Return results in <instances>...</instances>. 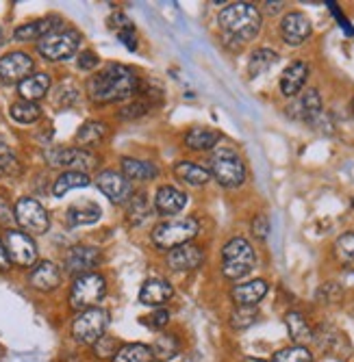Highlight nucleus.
Instances as JSON below:
<instances>
[{"label":"nucleus","mask_w":354,"mask_h":362,"mask_svg":"<svg viewBox=\"0 0 354 362\" xmlns=\"http://www.w3.org/2000/svg\"><path fill=\"white\" fill-rule=\"evenodd\" d=\"M139 91V81L131 68H126L122 63H111L98 74H93L87 81V95L91 103L98 105H111L122 103L133 98Z\"/></svg>","instance_id":"f257e3e1"},{"label":"nucleus","mask_w":354,"mask_h":362,"mask_svg":"<svg viewBox=\"0 0 354 362\" xmlns=\"http://www.w3.org/2000/svg\"><path fill=\"white\" fill-rule=\"evenodd\" d=\"M219 28L224 30V37L235 40L237 44H246L259 35L263 26L261 11L252 3H233L227 9L219 11Z\"/></svg>","instance_id":"f03ea898"},{"label":"nucleus","mask_w":354,"mask_h":362,"mask_svg":"<svg viewBox=\"0 0 354 362\" xmlns=\"http://www.w3.org/2000/svg\"><path fill=\"white\" fill-rule=\"evenodd\" d=\"M256 265V254L248 239L235 237L222 247V274L227 280H241Z\"/></svg>","instance_id":"7ed1b4c3"},{"label":"nucleus","mask_w":354,"mask_h":362,"mask_svg":"<svg viewBox=\"0 0 354 362\" xmlns=\"http://www.w3.org/2000/svg\"><path fill=\"white\" fill-rule=\"evenodd\" d=\"M209 174L227 189H237L246 182V165L241 156L231 148H219L211 154Z\"/></svg>","instance_id":"20e7f679"},{"label":"nucleus","mask_w":354,"mask_h":362,"mask_svg":"<svg viewBox=\"0 0 354 362\" xmlns=\"http://www.w3.org/2000/svg\"><path fill=\"white\" fill-rule=\"evenodd\" d=\"M200 233V223L194 217H185V219H170L159 223L152 230V243L159 250H174L178 245L191 243Z\"/></svg>","instance_id":"39448f33"},{"label":"nucleus","mask_w":354,"mask_h":362,"mask_svg":"<svg viewBox=\"0 0 354 362\" xmlns=\"http://www.w3.org/2000/svg\"><path fill=\"white\" fill-rule=\"evenodd\" d=\"M107 293V282L101 274H85L79 276L70 288V306L74 310H87V308H96L101 304V300Z\"/></svg>","instance_id":"423d86ee"},{"label":"nucleus","mask_w":354,"mask_h":362,"mask_svg":"<svg viewBox=\"0 0 354 362\" xmlns=\"http://www.w3.org/2000/svg\"><path fill=\"white\" fill-rule=\"evenodd\" d=\"M107 325H109V317L103 308L98 306L87 308L81 310L72 321V337L81 345H93L105 337Z\"/></svg>","instance_id":"0eeeda50"},{"label":"nucleus","mask_w":354,"mask_h":362,"mask_svg":"<svg viewBox=\"0 0 354 362\" xmlns=\"http://www.w3.org/2000/svg\"><path fill=\"white\" fill-rule=\"evenodd\" d=\"M81 33L74 28H63V30H55L48 37H44L38 44V50L44 59L48 61H68L79 52L81 46Z\"/></svg>","instance_id":"6e6552de"},{"label":"nucleus","mask_w":354,"mask_h":362,"mask_svg":"<svg viewBox=\"0 0 354 362\" xmlns=\"http://www.w3.org/2000/svg\"><path fill=\"white\" fill-rule=\"evenodd\" d=\"M13 215L26 235H44L50 228V217L46 209L38 200H33V197H22V200H18Z\"/></svg>","instance_id":"1a4fd4ad"},{"label":"nucleus","mask_w":354,"mask_h":362,"mask_svg":"<svg viewBox=\"0 0 354 362\" xmlns=\"http://www.w3.org/2000/svg\"><path fill=\"white\" fill-rule=\"evenodd\" d=\"M46 160L52 168H63L68 172H81L87 174L96 168V156L83 148H57L46 152Z\"/></svg>","instance_id":"9d476101"},{"label":"nucleus","mask_w":354,"mask_h":362,"mask_svg":"<svg viewBox=\"0 0 354 362\" xmlns=\"http://www.w3.org/2000/svg\"><path fill=\"white\" fill-rule=\"evenodd\" d=\"M5 247L9 260L18 267H33L38 262V245L33 237L22 233V230H7L5 233Z\"/></svg>","instance_id":"9b49d317"},{"label":"nucleus","mask_w":354,"mask_h":362,"mask_svg":"<svg viewBox=\"0 0 354 362\" xmlns=\"http://www.w3.org/2000/svg\"><path fill=\"white\" fill-rule=\"evenodd\" d=\"M287 115L292 119H298V122H304V124H311L315 126L321 115H324V109H321V95L317 89H304L300 91L292 105H287Z\"/></svg>","instance_id":"f8f14e48"},{"label":"nucleus","mask_w":354,"mask_h":362,"mask_svg":"<svg viewBox=\"0 0 354 362\" xmlns=\"http://www.w3.org/2000/svg\"><path fill=\"white\" fill-rule=\"evenodd\" d=\"M101 260H103L101 250H96L91 245H74L68 250L66 258H63V267H66L68 274L79 278V276L91 274V269L101 265Z\"/></svg>","instance_id":"ddd939ff"},{"label":"nucleus","mask_w":354,"mask_h":362,"mask_svg":"<svg viewBox=\"0 0 354 362\" xmlns=\"http://www.w3.org/2000/svg\"><path fill=\"white\" fill-rule=\"evenodd\" d=\"M96 185H98V189L109 197L113 204H124L135 195L133 182L115 170H103L98 174V178H96Z\"/></svg>","instance_id":"4468645a"},{"label":"nucleus","mask_w":354,"mask_h":362,"mask_svg":"<svg viewBox=\"0 0 354 362\" xmlns=\"http://www.w3.org/2000/svg\"><path fill=\"white\" fill-rule=\"evenodd\" d=\"M33 59L26 52H9L5 57H0V83L3 85H13L22 83L24 78L30 76L33 72Z\"/></svg>","instance_id":"2eb2a0df"},{"label":"nucleus","mask_w":354,"mask_h":362,"mask_svg":"<svg viewBox=\"0 0 354 362\" xmlns=\"http://www.w3.org/2000/svg\"><path fill=\"white\" fill-rule=\"evenodd\" d=\"M313 33L311 20L302 11H289L280 20V37L287 46H302Z\"/></svg>","instance_id":"dca6fc26"},{"label":"nucleus","mask_w":354,"mask_h":362,"mask_svg":"<svg viewBox=\"0 0 354 362\" xmlns=\"http://www.w3.org/2000/svg\"><path fill=\"white\" fill-rule=\"evenodd\" d=\"M166 262L172 272H194L205 262V252L194 243H185V245L170 250L166 256Z\"/></svg>","instance_id":"f3484780"},{"label":"nucleus","mask_w":354,"mask_h":362,"mask_svg":"<svg viewBox=\"0 0 354 362\" xmlns=\"http://www.w3.org/2000/svg\"><path fill=\"white\" fill-rule=\"evenodd\" d=\"M172 295H174V286L164 280V278H150L142 284L139 288V302L146 304V306H164L172 300Z\"/></svg>","instance_id":"a211bd4d"},{"label":"nucleus","mask_w":354,"mask_h":362,"mask_svg":"<svg viewBox=\"0 0 354 362\" xmlns=\"http://www.w3.org/2000/svg\"><path fill=\"white\" fill-rule=\"evenodd\" d=\"M61 20L59 18H42V20H33V22H26L22 26H18L13 30V40L16 42H35V40H44L48 37L50 33L59 30Z\"/></svg>","instance_id":"6ab92c4d"},{"label":"nucleus","mask_w":354,"mask_h":362,"mask_svg":"<svg viewBox=\"0 0 354 362\" xmlns=\"http://www.w3.org/2000/svg\"><path fill=\"white\" fill-rule=\"evenodd\" d=\"M270 291V284L263 280V278H256V280H250V282H244V284H237L233 286L231 291V298L237 306H250L254 308L259 304Z\"/></svg>","instance_id":"aec40b11"},{"label":"nucleus","mask_w":354,"mask_h":362,"mask_svg":"<svg viewBox=\"0 0 354 362\" xmlns=\"http://www.w3.org/2000/svg\"><path fill=\"white\" fill-rule=\"evenodd\" d=\"M307 78H309V65L304 61L289 63L280 76V93L287 98H296L302 91Z\"/></svg>","instance_id":"412c9836"},{"label":"nucleus","mask_w":354,"mask_h":362,"mask_svg":"<svg viewBox=\"0 0 354 362\" xmlns=\"http://www.w3.org/2000/svg\"><path fill=\"white\" fill-rule=\"evenodd\" d=\"M28 282L35 291L50 293L61 284V272H59V267L55 265L52 260H42L33 267V272H30Z\"/></svg>","instance_id":"4be33fe9"},{"label":"nucleus","mask_w":354,"mask_h":362,"mask_svg":"<svg viewBox=\"0 0 354 362\" xmlns=\"http://www.w3.org/2000/svg\"><path fill=\"white\" fill-rule=\"evenodd\" d=\"M185 206H187V195L181 189L172 187V185L161 187L156 191V195H154V209L161 215H176Z\"/></svg>","instance_id":"5701e85b"},{"label":"nucleus","mask_w":354,"mask_h":362,"mask_svg":"<svg viewBox=\"0 0 354 362\" xmlns=\"http://www.w3.org/2000/svg\"><path fill=\"white\" fill-rule=\"evenodd\" d=\"M222 135L217 130H211V128H202V126H196L185 133L183 141L189 150L194 152H207V150H213L217 144H219Z\"/></svg>","instance_id":"b1692460"},{"label":"nucleus","mask_w":354,"mask_h":362,"mask_svg":"<svg viewBox=\"0 0 354 362\" xmlns=\"http://www.w3.org/2000/svg\"><path fill=\"white\" fill-rule=\"evenodd\" d=\"M122 174L128 178V180H135V182H148V180H154L159 170L154 163L150 160H142V158H131V156H124L122 158Z\"/></svg>","instance_id":"393cba45"},{"label":"nucleus","mask_w":354,"mask_h":362,"mask_svg":"<svg viewBox=\"0 0 354 362\" xmlns=\"http://www.w3.org/2000/svg\"><path fill=\"white\" fill-rule=\"evenodd\" d=\"M174 176L189 187H205L211 180L209 170L202 165H196V163H191V160H178L174 165Z\"/></svg>","instance_id":"a878e982"},{"label":"nucleus","mask_w":354,"mask_h":362,"mask_svg":"<svg viewBox=\"0 0 354 362\" xmlns=\"http://www.w3.org/2000/svg\"><path fill=\"white\" fill-rule=\"evenodd\" d=\"M48 89H50V76L44 74V72L30 74L28 78H24L18 85V93L22 95V100H28V103L42 100V98L48 93Z\"/></svg>","instance_id":"bb28decb"},{"label":"nucleus","mask_w":354,"mask_h":362,"mask_svg":"<svg viewBox=\"0 0 354 362\" xmlns=\"http://www.w3.org/2000/svg\"><path fill=\"white\" fill-rule=\"evenodd\" d=\"M285 325L289 330V337H292V341L296 345H307V343L313 341V330H311V325H309V321L304 319L302 313L289 310L285 315Z\"/></svg>","instance_id":"cd10ccee"},{"label":"nucleus","mask_w":354,"mask_h":362,"mask_svg":"<svg viewBox=\"0 0 354 362\" xmlns=\"http://www.w3.org/2000/svg\"><path fill=\"white\" fill-rule=\"evenodd\" d=\"M111 362H154L152 347L150 345H144V343L122 345L115 351V356L111 358Z\"/></svg>","instance_id":"c85d7f7f"},{"label":"nucleus","mask_w":354,"mask_h":362,"mask_svg":"<svg viewBox=\"0 0 354 362\" xmlns=\"http://www.w3.org/2000/svg\"><path fill=\"white\" fill-rule=\"evenodd\" d=\"M105 137H107V126L103 122H85L76 133V144L81 148H93L101 146Z\"/></svg>","instance_id":"c756f323"},{"label":"nucleus","mask_w":354,"mask_h":362,"mask_svg":"<svg viewBox=\"0 0 354 362\" xmlns=\"http://www.w3.org/2000/svg\"><path fill=\"white\" fill-rule=\"evenodd\" d=\"M91 180H89V176L87 174H81V172H63L57 180H55V185H52V195L55 197H63L68 191H72V189H83V187H87Z\"/></svg>","instance_id":"7c9ffc66"},{"label":"nucleus","mask_w":354,"mask_h":362,"mask_svg":"<svg viewBox=\"0 0 354 362\" xmlns=\"http://www.w3.org/2000/svg\"><path fill=\"white\" fill-rule=\"evenodd\" d=\"M103 215L101 206L98 204H93V202H79L74 206H70L68 211V221L72 226H83V223H93V221H98Z\"/></svg>","instance_id":"2f4dec72"},{"label":"nucleus","mask_w":354,"mask_h":362,"mask_svg":"<svg viewBox=\"0 0 354 362\" xmlns=\"http://www.w3.org/2000/svg\"><path fill=\"white\" fill-rule=\"evenodd\" d=\"M278 61V54L274 52V50H270V48H259V50H254L252 52V57H250V63H248V74L252 76V78H256V76H261V74H266L272 65Z\"/></svg>","instance_id":"473e14b6"},{"label":"nucleus","mask_w":354,"mask_h":362,"mask_svg":"<svg viewBox=\"0 0 354 362\" xmlns=\"http://www.w3.org/2000/svg\"><path fill=\"white\" fill-rule=\"evenodd\" d=\"M178 351H181V341L174 334H161L152 343V356L154 360H161V362L172 360L174 356H178Z\"/></svg>","instance_id":"72a5a7b5"},{"label":"nucleus","mask_w":354,"mask_h":362,"mask_svg":"<svg viewBox=\"0 0 354 362\" xmlns=\"http://www.w3.org/2000/svg\"><path fill=\"white\" fill-rule=\"evenodd\" d=\"M9 115L18 122V124H33L42 117V109L38 103H28V100H18L11 105Z\"/></svg>","instance_id":"f704fd0d"},{"label":"nucleus","mask_w":354,"mask_h":362,"mask_svg":"<svg viewBox=\"0 0 354 362\" xmlns=\"http://www.w3.org/2000/svg\"><path fill=\"white\" fill-rule=\"evenodd\" d=\"M335 258L343 267L354 269V233H346L335 241Z\"/></svg>","instance_id":"c9c22d12"},{"label":"nucleus","mask_w":354,"mask_h":362,"mask_svg":"<svg viewBox=\"0 0 354 362\" xmlns=\"http://www.w3.org/2000/svg\"><path fill=\"white\" fill-rule=\"evenodd\" d=\"M270 362H313V354L304 345H292L276 351Z\"/></svg>","instance_id":"e433bc0d"},{"label":"nucleus","mask_w":354,"mask_h":362,"mask_svg":"<svg viewBox=\"0 0 354 362\" xmlns=\"http://www.w3.org/2000/svg\"><path fill=\"white\" fill-rule=\"evenodd\" d=\"M256 319H259V313H256V308L237 306L231 313V327H233V330H248L250 325L256 323Z\"/></svg>","instance_id":"4c0bfd02"},{"label":"nucleus","mask_w":354,"mask_h":362,"mask_svg":"<svg viewBox=\"0 0 354 362\" xmlns=\"http://www.w3.org/2000/svg\"><path fill=\"white\" fill-rule=\"evenodd\" d=\"M20 174V163L11 148L0 139V176H18Z\"/></svg>","instance_id":"58836bf2"},{"label":"nucleus","mask_w":354,"mask_h":362,"mask_svg":"<svg viewBox=\"0 0 354 362\" xmlns=\"http://www.w3.org/2000/svg\"><path fill=\"white\" fill-rule=\"evenodd\" d=\"M148 215H150V206H148L146 195L144 193L133 195L131 200H128V219L133 223H142Z\"/></svg>","instance_id":"ea45409f"},{"label":"nucleus","mask_w":354,"mask_h":362,"mask_svg":"<svg viewBox=\"0 0 354 362\" xmlns=\"http://www.w3.org/2000/svg\"><path fill=\"white\" fill-rule=\"evenodd\" d=\"M341 286L339 284H335V282H326L324 286L319 288V293H317V300L319 302H339L341 300Z\"/></svg>","instance_id":"a19ab883"},{"label":"nucleus","mask_w":354,"mask_h":362,"mask_svg":"<svg viewBox=\"0 0 354 362\" xmlns=\"http://www.w3.org/2000/svg\"><path fill=\"white\" fill-rule=\"evenodd\" d=\"M252 235L259 241L268 239V235H270V219H268V215H256L252 219Z\"/></svg>","instance_id":"79ce46f5"},{"label":"nucleus","mask_w":354,"mask_h":362,"mask_svg":"<svg viewBox=\"0 0 354 362\" xmlns=\"http://www.w3.org/2000/svg\"><path fill=\"white\" fill-rule=\"evenodd\" d=\"M91 347H93V354L98 358H109V356L113 358L115 356V341L111 337H107V334L98 343H93Z\"/></svg>","instance_id":"37998d69"},{"label":"nucleus","mask_w":354,"mask_h":362,"mask_svg":"<svg viewBox=\"0 0 354 362\" xmlns=\"http://www.w3.org/2000/svg\"><path fill=\"white\" fill-rule=\"evenodd\" d=\"M168 321H170V313L168 310H154L152 315H150V319H146L144 323L148 325V327H154V330H164V327L168 325Z\"/></svg>","instance_id":"c03bdc74"},{"label":"nucleus","mask_w":354,"mask_h":362,"mask_svg":"<svg viewBox=\"0 0 354 362\" xmlns=\"http://www.w3.org/2000/svg\"><path fill=\"white\" fill-rule=\"evenodd\" d=\"M98 63H101V59L96 57V52H91V50H85V52H81V54H79V59H76L79 70H85V72H91V70H93Z\"/></svg>","instance_id":"a18cd8bd"},{"label":"nucleus","mask_w":354,"mask_h":362,"mask_svg":"<svg viewBox=\"0 0 354 362\" xmlns=\"http://www.w3.org/2000/svg\"><path fill=\"white\" fill-rule=\"evenodd\" d=\"M109 22H111L109 26H111V28H115L118 33H122V30H133L131 20H128V18H126L124 13H120V11H118L115 16H111V20H109Z\"/></svg>","instance_id":"49530a36"},{"label":"nucleus","mask_w":354,"mask_h":362,"mask_svg":"<svg viewBox=\"0 0 354 362\" xmlns=\"http://www.w3.org/2000/svg\"><path fill=\"white\" fill-rule=\"evenodd\" d=\"M329 5V9L333 11V16L337 18V22H339V26L348 33V35H354V28H352V24L348 22V18L339 11V7H337V3H326Z\"/></svg>","instance_id":"de8ad7c7"},{"label":"nucleus","mask_w":354,"mask_h":362,"mask_svg":"<svg viewBox=\"0 0 354 362\" xmlns=\"http://www.w3.org/2000/svg\"><path fill=\"white\" fill-rule=\"evenodd\" d=\"M118 37H120V42H122L128 50H135V48H137L135 28H133V30H122V33H118Z\"/></svg>","instance_id":"09e8293b"},{"label":"nucleus","mask_w":354,"mask_h":362,"mask_svg":"<svg viewBox=\"0 0 354 362\" xmlns=\"http://www.w3.org/2000/svg\"><path fill=\"white\" fill-rule=\"evenodd\" d=\"M9 267H11V260H9L7 247H5L3 241H0V272H7Z\"/></svg>","instance_id":"8fccbe9b"},{"label":"nucleus","mask_w":354,"mask_h":362,"mask_svg":"<svg viewBox=\"0 0 354 362\" xmlns=\"http://www.w3.org/2000/svg\"><path fill=\"white\" fill-rule=\"evenodd\" d=\"M263 5H266L263 9H266L270 16H274V13H278V11L282 9V3H263Z\"/></svg>","instance_id":"3c124183"},{"label":"nucleus","mask_w":354,"mask_h":362,"mask_svg":"<svg viewBox=\"0 0 354 362\" xmlns=\"http://www.w3.org/2000/svg\"><path fill=\"white\" fill-rule=\"evenodd\" d=\"M244 362H268V360H261V358H246Z\"/></svg>","instance_id":"603ef678"},{"label":"nucleus","mask_w":354,"mask_h":362,"mask_svg":"<svg viewBox=\"0 0 354 362\" xmlns=\"http://www.w3.org/2000/svg\"><path fill=\"white\" fill-rule=\"evenodd\" d=\"M352 113H354V98H352Z\"/></svg>","instance_id":"864d4df0"}]
</instances>
